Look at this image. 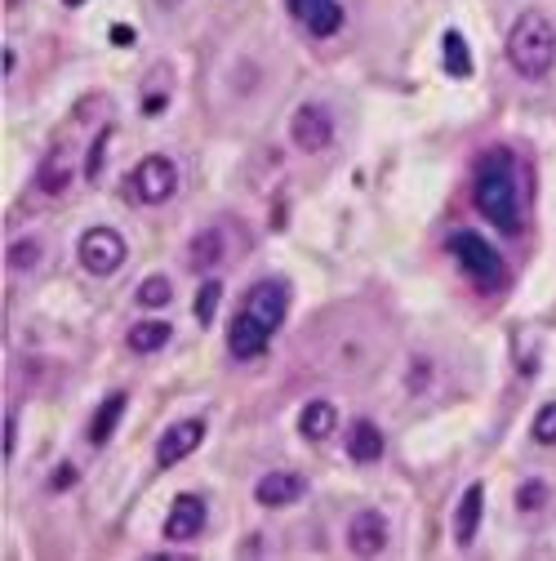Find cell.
Instances as JSON below:
<instances>
[{"label":"cell","mask_w":556,"mask_h":561,"mask_svg":"<svg viewBox=\"0 0 556 561\" xmlns=\"http://www.w3.org/2000/svg\"><path fill=\"white\" fill-rule=\"evenodd\" d=\"M14 432H18V423H14V415H9V419H5V459H14V446H18Z\"/></svg>","instance_id":"f1b7e54d"},{"label":"cell","mask_w":556,"mask_h":561,"mask_svg":"<svg viewBox=\"0 0 556 561\" xmlns=\"http://www.w3.org/2000/svg\"><path fill=\"white\" fill-rule=\"evenodd\" d=\"M548 504V486H543L539 477H530V481H521V490H516V508H521L525 517H534L539 508Z\"/></svg>","instance_id":"603a6c76"},{"label":"cell","mask_w":556,"mask_h":561,"mask_svg":"<svg viewBox=\"0 0 556 561\" xmlns=\"http://www.w3.org/2000/svg\"><path fill=\"white\" fill-rule=\"evenodd\" d=\"M5 263L14 272H32L36 263H41V241H36V236H23V241H14L5 250Z\"/></svg>","instance_id":"44dd1931"},{"label":"cell","mask_w":556,"mask_h":561,"mask_svg":"<svg viewBox=\"0 0 556 561\" xmlns=\"http://www.w3.org/2000/svg\"><path fill=\"white\" fill-rule=\"evenodd\" d=\"M125 406H129L125 392L103 397V406H98L94 419H89V441H94V446H107V441H112V432L121 428V419H125Z\"/></svg>","instance_id":"2e32d148"},{"label":"cell","mask_w":556,"mask_h":561,"mask_svg":"<svg viewBox=\"0 0 556 561\" xmlns=\"http://www.w3.org/2000/svg\"><path fill=\"white\" fill-rule=\"evenodd\" d=\"M205 441V423L201 419H183L174 423L170 432H161V441H156V468H174L183 464L187 455H192L196 446Z\"/></svg>","instance_id":"30bf717a"},{"label":"cell","mask_w":556,"mask_h":561,"mask_svg":"<svg viewBox=\"0 0 556 561\" xmlns=\"http://www.w3.org/2000/svg\"><path fill=\"white\" fill-rule=\"evenodd\" d=\"M343 23H347V14H343L339 0H321V5H316L312 14L303 18V27L316 36V41H330V36H339Z\"/></svg>","instance_id":"ffe728a7"},{"label":"cell","mask_w":556,"mask_h":561,"mask_svg":"<svg viewBox=\"0 0 556 561\" xmlns=\"http://www.w3.org/2000/svg\"><path fill=\"white\" fill-rule=\"evenodd\" d=\"M285 312H290V285L281 277L254 281L250 294H245L241 312L227 326V352L232 361H258L267 348H272L276 330L285 326Z\"/></svg>","instance_id":"6da1fadb"},{"label":"cell","mask_w":556,"mask_h":561,"mask_svg":"<svg viewBox=\"0 0 556 561\" xmlns=\"http://www.w3.org/2000/svg\"><path fill=\"white\" fill-rule=\"evenodd\" d=\"M343 446H347V459H352V464H361V468L379 464V459L387 455V441H383L379 423H370V419H356L352 428L343 432Z\"/></svg>","instance_id":"7c38bea8"},{"label":"cell","mask_w":556,"mask_h":561,"mask_svg":"<svg viewBox=\"0 0 556 561\" xmlns=\"http://www.w3.org/2000/svg\"><path fill=\"white\" fill-rule=\"evenodd\" d=\"M112 45H121V49L134 45V27H129V23H116V27H112Z\"/></svg>","instance_id":"83f0119b"},{"label":"cell","mask_w":556,"mask_h":561,"mask_svg":"<svg viewBox=\"0 0 556 561\" xmlns=\"http://www.w3.org/2000/svg\"><path fill=\"white\" fill-rule=\"evenodd\" d=\"M107 143H112V130H98L94 143H89V156H85V179L94 183L103 174V156H107Z\"/></svg>","instance_id":"d4e9b609"},{"label":"cell","mask_w":556,"mask_h":561,"mask_svg":"<svg viewBox=\"0 0 556 561\" xmlns=\"http://www.w3.org/2000/svg\"><path fill=\"white\" fill-rule=\"evenodd\" d=\"M334 428H339V410H334V401H325V397L307 401L303 415H299V432H303V437L307 441H325Z\"/></svg>","instance_id":"e0dca14e"},{"label":"cell","mask_w":556,"mask_h":561,"mask_svg":"<svg viewBox=\"0 0 556 561\" xmlns=\"http://www.w3.org/2000/svg\"><path fill=\"white\" fill-rule=\"evenodd\" d=\"M303 490H307V481L299 477V472L272 468V472H263V477H258L254 499H258L263 508H290L294 499H303Z\"/></svg>","instance_id":"8fae6325"},{"label":"cell","mask_w":556,"mask_h":561,"mask_svg":"<svg viewBox=\"0 0 556 561\" xmlns=\"http://www.w3.org/2000/svg\"><path fill=\"white\" fill-rule=\"evenodd\" d=\"M445 250H450L454 263L472 277V285H481V290H503V254L494 250L481 232H472V228L450 232Z\"/></svg>","instance_id":"277c9868"},{"label":"cell","mask_w":556,"mask_h":561,"mask_svg":"<svg viewBox=\"0 0 556 561\" xmlns=\"http://www.w3.org/2000/svg\"><path fill=\"white\" fill-rule=\"evenodd\" d=\"M316 5H321V0H290V14H294V18H299V23H303V18L312 14Z\"/></svg>","instance_id":"f546056e"},{"label":"cell","mask_w":556,"mask_h":561,"mask_svg":"<svg viewBox=\"0 0 556 561\" xmlns=\"http://www.w3.org/2000/svg\"><path fill=\"white\" fill-rule=\"evenodd\" d=\"M290 143L299 147V152H307V156L325 152V147L334 143V116H330V107H321V103L294 107V116H290Z\"/></svg>","instance_id":"52a82bcc"},{"label":"cell","mask_w":556,"mask_h":561,"mask_svg":"<svg viewBox=\"0 0 556 561\" xmlns=\"http://www.w3.org/2000/svg\"><path fill=\"white\" fill-rule=\"evenodd\" d=\"M223 254H227L223 228H205V232H196L192 241H187V268L192 272H214L218 263H223Z\"/></svg>","instance_id":"9a60e30c"},{"label":"cell","mask_w":556,"mask_h":561,"mask_svg":"<svg viewBox=\"0 0 556 561\" xmlns=\"http://www.w3.org/2000/svg\"><path fill=\"white\" fill-rule=\"evenodd\" d=\"M63 5H67V9H81V5H85V0H63Z\"/></svg>","instance_id":"1f68e13d"},{"label":"cell","mask_w":556,"mask_h":561,"mask_svg":"<svg viewBox=\"0 0 556 561\" xmlns=\"http://www.w3.org/2000/svg\"><path fill=\"white\" fill-rule=\"evenodd\" d=\"M161 107H165V94H156V98L147 94L143 98V116H161Z\"/></svg>","instance_id":"4dcf8cb0"},{"label":"cell","mask_w":556,"mask_h":561,"mask_svg":"<svg viewBox=\"0 0 556 561\" xmlns=\"http://www.w3.org/2000/svg\"><path fill=\"white\" fill-rule=\"evenodd\" d=\"M76 259L89 277H112L125 263V236L116 228H89L81 241H76Z\"/></svg>","instance_id":"5b68a950"},{"label":"cell","mask_w":556,"mask_h":561,"mask_svg":"<svg viewBox=\"0 0 556 561\" xmlns=\"http://www.w3.org/2000/svg\"><path fill=\"white\" fill-rule=\"evenodd\" d=\"M534 441H539V446H556V401H548V406L534 415Z\"/></svg>","instance_id":"484cf974"},{"label":"cell","mask_w":556,"mask_h":561,"mask_svg":"<svg viewBox=\"0 0 556 561\" xmlns=\"http://www.w3.org/2000/svg\"><path fill=\"white\" fill-rule=\"evenodd\" d=\"M441 67H445V76H454V81H468L472 76V49L468 41H463V32H445L441 36Z\"/></svg>","instance_id":"d6986e66"},{"label":"cell","mask_w":556,"mask_h":561,"mask_svg":"<svg viewBox=\"0 0 556 561\" xmlns=\"http://www.w3.org/2000/svg\"><path fill=\"white\" fill-rule=\"evenodd\" d=\"M481 513H485V486L472 481L459 499V513H454V544L459 548H472L476 530H481Z\"/></svg>","instance_id":"5bb4252c"},{"label":"cell","mask_w":556,"mask_h":561,"mask_svg":"<svg viewBox=\"0 0 556 561\" xmlns=\"http://www.w3.org/2000/svg\"><path fill=\"white\" fill-rule=\"evenodd\" d=\"M76 183V156L72 147H49V156L41 161V174H36V187H41L45 196H63L67 187Z\"/></svg>","instance_id":"4fadbf2b"},{"label":"cell","mask_w":556,"mask_h":561,"mask_svg":"<svg viewBox=\"0 0 556 561\" xmlns=\"http://www.w3.org/2000/svg\"><path fill=\"white\" fill-rule=\"evenodd\" d=\"M508 63L525 81H543L556 67V23L543 9H525L508 32Z\"/></svg>","instance_id":"3957f363"},{"label":"cell","mask_w":556,"mask_h":561,"mask_svg":"<svg viewBox=\"0 0 556 561\" xmlns=\"http://www.w3.org/2000/svg\"><path fill=\"white\" fill-rule=\"evenodd\" d=\"M170 334H174L170 321H138V326H129L125 343H129V352H138V357H152V352H161L165 343H170Z\"/></svg>","instance_id":"ac0fdd59"},{"label":"cell","mask_w":556,"mask_h":561,"mask_svg":"<svg viewBox=\"0 0 556 561\" xmlns=\"http://www.w3.org/2000/svg\"><path fill=\"white\" fill-rule=\"evenodd\" d=\"M76 477H81V468H76V464H58V472H54V481H49V486H54V490H67Z\"/></svg>","instance_id":"4316f807"},{"label":"cell","mask_w":556,"mask_h":561,"mask_svg":"<svg viewBox=\"0 0 556 561\" xmlns=\"http://www.w3.org/2000/svg\"><path fill=\"white\" fill-rule=\"evenodd\" d=\"M205 521H210V508H205L201 495H178L170 517H165V530L161 535L170 539V544H187V539H196L205 530Z\"/></svg>","instance_id":"9c48e42d"},{"label":"cell","mask_w":556,"mask_h":561,"mask_svg":"<svg viewBox=\"0 0 556 561\" xmlns=\"http://www.w3.org/2000/svg\"><path fill=\"white\" fill-rule=\"evenodd\" d=\"M143 308H165V303L174 299V290H170V277H143L138 281V294H134Z\"/></svg>","instance_id":"7402d4cb"},{"label":"cell","mask_w":556,"mask_h":561,"mask_svg":"<svg viewBox=\"0 0 556 561\" xmlns=\"http://www.w3.org/2000/svg\"><path fill=\"white\" fill-rule=\"evenodd\" d=\"M218 299H223V281L210 277V281L201 285V294H196V321H201V326H210V321H214Z\"/></svg>","instance_id":"cb8c5ba5"},{"label":"cell","mask_w":556,"mask_h":561,"mask_svg":"<svg viewBox=\"0 0 556 561\" xmlns=\"http://www.w3.org/2000/svg\"><path fill=\"white\" fill-rule=\"evenodd\" d=\"M156 5H165V9H174V5H178V0H156Z\"/></svg>","instance_id":"d6a6232c"},{"label":"cell","mask_w":556,"mask_h":561,"mask_svg":"<svg viewBox=\"0 0 556 561\" xmlns=\"http://www.w3.org/2000/svg\"><path fill=\"white\" fill-rule=\"evenodd\" d=\"M387 548V517L379 508H361L347 521V553L352 557H379Z\"/></svg>","instance_id":"ba28073f"},{"label":"cell","mask_w":556,"mask_h":561,"mask_svg":"<svg viewBox=\"0 0 556 561\" xmlns=\"http://www.w3.org/2000/svg\"><path fill=\"white\" fill-rule=\"evenodd\" d=\"M472 196L481 219H490L499 232H521V183H516V161L508 147H494L476 161Z\"/></svg>","instance_id":"7a4b0ae2"},{"label":"cell","mask_w":556,"mask_h":561,"mask_svg":"<svg viewBox=\"0 0 556 561\" xmlns=\"http://www.w3.org/2000/svg\"><path fill=\"white\" fill-rule=\"evenodd\" d=\"M129 183H134V196L143 205H165L178 192V165L165 152H152L134 165V179Z\"/></svg>","instance_id":"8992f818"}]
</instances>
